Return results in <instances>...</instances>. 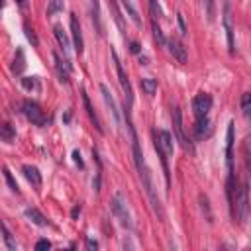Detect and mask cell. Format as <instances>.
Returning <instances> with one entry per match:
<instances>
[{"label":"cell","instance_id":"cell-4","mask_svg":"<svg viewBox=\"0 0 251 251\" xmlns=\"http://www.w3.org/2000/svg\"><path fill=\"white\" fill-rule=\"evenodd\" d=\"M112 61H114V65H116L118 81H120V84H122V88H124V96H126V106H128V108H132V104H134V90H132V84H130L128 73L124 71V65H122V61L118 59V53H116V49H112Z\"/></svg>","mask_w":251,"mask_h":251},{"label":"cell","instance_id":"cell-35","mask_svg":"<svg viewBox=\"0 0 251 251\" xmlns=\"http://www.w3.org/2000/svg\"><path fill=\"white\" fill-rule=\"evenodd\" d=\"M177 24H179L181 33H183V35H186V33H188V32H186V24H184V18H183V14H181V12L177 14Z\"/></svg>","mask_w":251,"mask_h":251},{"label":"cell","instance_id":"cell-14","mask_svg":"<svg viewBox=\"0 0 251 251\" xmlns=\"http://www.w3.org/2000/svg\"><path fill=\"white\" fill-rule=\"evenodd\" d=\"M194 135L196 139H208L212 135V122L208 116H202V118H196V124H194Z\"/></svg>","mask_w":251,"mask_h":251},{"label":"cell","instance_id":"cell-31","mask_svg":"<svg viewBox=\"0 0 251 251\" xmlns=\"http://www.w3.org/2000/svg\"><path fill=\"white\" fill-rule=\"evenodd\" d=\"M200 208H202V212H206V220L212 222V214H210V204H208V196L206 194H200Z\"/></svg>","mask_w":251,"mask_h":251},{"label":"cell","instance_id":"cell-41","mask_svg":"<svg viewBox=\"0 0 251 251\" xmlns=\"http://www.w3.org/2000/svg\"><path fill=\"white\" fill-rule=\"evenodd\" d=\"M79 214H81V204H77V206L73 208V212H71V216H73V218H77Z\"/></svg>","mask_w":251,"mask_h":251},{"label":"cell","instance_id":"cell-17","mask_svg":"<svg viewBox=\"0 0 251 251\" xmlns=\"http://www.w3.org/2000/svg\"><path fill=\"white\" fill-rule=\"evenodd\" d=\"M120 4H122V8L126 10V14L132 18V22H134L137 28H141V26H143V22H141V16H139L137 8L132 4V0H120Z\"/></svg>","mask_w":251,"mask_h":251},{"label":"cell","instance_id":"cell-30","mask_svg":"<svg viewBox=\"0 0 251 251\" xmlns=\"http://www.w3.org/2000/svg\"><path fill=\"white\" fill-rule=\"evenodd\" d=\"M151 30H153V37L157 39V43L159 45H167V39H165V35H163V30L159 28V24L153 20V24H151Z\"/></svg>","mask_w":251,"mask_h":251},{"label":"cell","instance_id":"cell-2","mask_svg":"<svg viewBox=\"0 0 251 251\" xmlns=\"http://www.w3.org/2000/svg\"><path fill=\"white\" fill-rule=\"evenodd\" d=\"M135 167H137V173H139L143 190H145V194H147V198H149V202H151L153 212L157 214L159 220H163V218H165V212H163V204H161V200H159V196H157V190H155V184H153L151 171H149V167L145 165V161L139 163V165H135Z\"/></svg>","mask_w":251,"mask_h":251},{"label":"cell","instance_id":"cell-39","mask_svg":"<svg viewBox=\"0 0 251 251\" xmlns=\"http://www.w3.org/2000/svg\"><path fill=\"white\" fill-rule=\"evenodd\" d=\"M86 247H88V249H98V243H96L94 239H90V237H86Z\"/></svg>","mask_w":251,"mask_h":251},{"label":"cell","instance_id":"cell-16","mask_svg":"<svg viewBox=\"0 0 251 251\" xmlns=\"http://www.w3.org/2000/svg\"><path fill=\"white\" fill-rule=\"evenodd\" d=\"M26 218L32 222V224H35V226H41V228H45V226H51V222H49L37 208H28L26 210Z\"/></svg>","mask_w":251,"mask_h":251},{"label":"cell","instance_id":"cell-15","mask_svg":"<svg viewBox=\"0 0 251 251\" xmlns=\"http://www.w3.org/2000/svg\"><path fill=\"white\" fill-rule=\"evenodd\" d=\"M100 92H102V98H104V102H106V106L110 108V112H112V116H114V122H116V124H120V112H118L116 100H114V96H112L110 88H108L106 84H100Z\"/></svg>","mask_w":251,"mask_h":251},{"label":"cell","instance_id":"cell-13","mask_svg":"<svg viewBox=\"0 0 251 251\" xmlns=\"http://www.w3.org/2000/svg\"><path fill=\"white\" fill-rule=\"evenodd\" d=\"M81 98H83L84 110H86V114H88V118H90L92 126L96 128V132H98V134H104V130H102V124H100V118H98V114H96V110H94V106H92V102H90V98H88L86 90H81Z\"/></svg>","mask_w":251,"mask_h":251},{"label":"cell","instance_id":"cell-1","mask_svg":"<svg viewBox=\"0 0 251 251\" xmlns=\"http://www.w3.org/2000/svg\"><path fill=\"white\" fill-rule=\"evenodd\" d=\"M228 200L232 218L237 224H245L249 214V188L247 183H234V175H228Z\"/></svg>","mask_w":251,"mask_h":251},{"label":"cell","instance_id":"cell-10","mask_svg":"<svg viewBox=\"0 0 251 251\" xmlns=\"http://www.w3.org/2000/svg\"><path fill=\"white\" fill-rule=\"evenodd\" d=\"M167 49H169V53L179 61V63H186L188 61V53H186V47L177 39V37H171L167 39Z\"/></svg>","mask_w":251,"mask_h":251},{"label":"cell","instance_id":"cell-24","mask_svg":"<svg viewBox=\"0 0 251 251\" xmlns=\"http://www.w3.org/2000/svg\"><path fill=\"white\" fill-rule=\"evenodd\" d=\"M24 69H26V59H24V51H22V49H18V51H16V57H14V65H12V71H14L16 75H22V73H24Z\"/></svg>","mask_w":251,"mask_h":251},{"label":"cell","instance_id":"cell-12","mask_svg":"<svg viewBox=\"0 0 251 251\" xmlns=\"http://www.w3.org/2000/svg\"><path fill=\"white\" fill-rule=\"evenodd\" d=\"M226 165H228V175H234V122L228 124V134H226Z\"/></svg>","mask_w":251,"mask_h":251},{"label":"cell","instance_id":"cell-37","mask_svg":"<svg viewBox=\"0 0 251 251\" xmlns=\"http://www.w3.org/2000/svg\"><path fill=\"white\" fill-rule=\"evenodd\" d=\"M73 161H75V163H77L81 169L84 167V163H83V159H81V153H79V151H73Z\"/></svg>","mask_w":251,"mask_h":251},{"label":"cell","instance_id":"cell-40","mask_svg":"<svg viewBox=\"0 0 251 251\" xmlns=\"http://www.w3.org/2000/svg\"><path fill=\"white\" fill-rule=\"evenodd\" d=\"M92 186H94V190H96V192L100 190V175H96V179H94V183H92Z\"/></svg>","mask_w":251,"mask_h":251},{"label":"cell","instance_id":"cell-28","mask_svg":"<svg viewBox=\"0 0 251 251\" xmlns=\"http://www.w3.org/2000/svg\"><path fill=\"white\" fill-rule=\"evenodd\" d=\"M65 8L63 0H49V6H47V16H53L57 12H61Z\"/></svg>","mask_w":251,"mask_h":251},{"label":"cell","instance_id":"cell-25","mask_svg":"<svg viewBox=\"0 0 251 251\" xmlns=\"http://www.w3.org/2000/svg\"><path fill=\"white\" fill-rule=\"evenodd\" d=\"M20 84H22L26 90H39V88H41L37 77H22V79H20Z\"/></svg>","mask_w":251,"mask_h":251},{"label":"cell","instance_id":"cell-18","mask_svg":"<svg viewBox=\"0 0 251 251\" xmlns=\"http://www.w3.org/2000/svg\"><path fill=\"white\" fill-rule=\"evenodd\" d=\"M22 173H24V177H26L33 186H39V184H41V173H39L37 167H33V165H24V167H22Z\"/></svg>","mask_w":251,"mask_h":251},{"label":"cell","instance_id":"cell-11","mask_svg":"<svg viewBox=\"0 0 251 251\" xmlns=\"http://www.w3.org/2000/svg\"><path fill=\"white\" fill-rule=\"evenodd\" d=\"M71 33H73L75 51L81 55L84 51V41H83V30H81V22H79L77 14H71Z\"/></svg>","mask_w":251,"mask_h":251},{"label":"cell","instance_id":"cell-22","mask_svg":"<svg viewBox=\"0 0 251 251\" xmlns=\"http://www.w3.org/2000/svg\"><path fill=\"white\" fill-rule=\"evenodd\" d=\"M139 86H141V90H143L145 94H149V96H153V94L157 92V81H155V79L145 77V79L139 81Z\"/></svg>","mask_w":251,"mask_h":251},{"label":"cell","instance_id":"cell-36","mask_svg":"<svg viewBox=\"0 0 251 251\" xmlns=\"http://www.w3.org/2000/svg\"><path fill=\"white\" fill-rule=\"evenodd\" d=\"M49 247H51V243H49L47 239H39L35 243V249H49Z\"/></svg>","mask_w":251,"mask_h":251},{"label":"cell","instance_id":"cell-9","mask_svg":"<svg viewBox=\"0 0 251 251\" xmlns=\"http://www.w3.org/2000/svg\"><path fill=\"white\" fill-rule=\"evenodd\" d=\"M224 28H226V37H228V51H235V37H234V26H232V14H230V2H224Z\"/></svg>","mask_w":251,"mask_h":251},{"label":"cell","instance_id":"cell-5","mask_svg":"<svg viewBox=\"0 0 251 251\" xmlns=\"http://www.w3.org/2000/svg\"><path fill=\"white\" fill-rule=\"evenodd\" d=\"M22 114L35 126H47L49 124L45 112L41 110V106L37 102H33V100H24L22 102Z\"/></svg>","mask_w":251,"mask_h":251},{"label":"cell","instance_id":"cell-26","mask_svg":"<svg viewBox=\"0 0 251 251\" xmlns=\"http://www.w3.org/2000/svg\"><path fill=\"white\" fill-rule=\"evenodd\" d=\"M2 237H4V245L10 249V251H16L18 249V243H16V239L12 237V234H10V230H8V226L6 224H2Z\"/></svg>","mask_w":251,"mask_h":251},{"label":"cell","instance_id":"cell-27","mask_svg":"<svg viewBox=\"0 0 251 251\" xmlns=\"http://www.w3.org/2000/svg\"><path fill=\"white\" fill-rule=\"evenodd\" d=\"M241 110L247 120H251V92H245L241 96Z\"/></svg>","mask_w":251,"mask_h":251},{"label":"cell","instance_id":"cell-19","mask_svg":"<svg viewBox=\"0 0 251 251\" xmlns=\"http://www.w3.org/2000/svg\"><path fill=\"white\" fill-rule=\"evenodd\" d=\"M90 8H92V24H94V30L98 35H102L104 30H102V20H100V4L98 0H90Z\"/></svg>","mask_w":251,"mask_h":251},{"label":"cell","instance_id":"cell-42","mask_svg":"<svg viewBox=\"0 0 251 251\" xmlns=\"http://www.w3.org/2000/svg\"><path fill=\"white\" fill-rule=\"evenodd\" d=\"M16 2H18L20 6H26V0H16Z\"/></svg>","mask_w":251,"mask_h":251},{"label":"cell","instance_id":"cell-8","mask_svg":"<svg viewBox=\"0 0 251 251\" xmlns=\"http://www.w3.org/2000/svg\"><path fill=\"white\" fill-rule=\"evenodd\" d=\"M53 61H55V69H57L59 81H61L63 84H69V79H71L73 65L69 63V59H61V55H59L57 51H53Z\"/></svg>","mask_w":251,"mask_h":251},{"label":"cell","instance_id":"cell-7","mask_svg":"<svg viewBox=\"0 0 251 251\" xmlns=\"http://www.w3.org/2000/svg\"><path fill=\"white\" fill-rule=\"evenodd\" d=\"M192 112L196 118H202V116H208L210 108H212V96L206 94V92H200L192 98Z\"/></svg>","mask_w":251,"mask_h":251},{"label":"cell","instance_id":"cell-38","mask_svg":"<svg viewBox=\"0 0 251 251\" xmlns=\"http://www.w3.org/2000/svg\"><path fill=\"white\" fill-rule=\"evenodd\" d=\"M130 51L137 55V53L141 51V45H139V43H135V41H132V43H130Z\"/></svg>","mask_w":251,"mask_h":251},{"label":"cell","instance_id":"cell-34","mask_svg":"<svg viewBox=\"0 0 251 251\" xmlns=\"http://www.w3.org/2000/svg\"><path fill=\"white\" fill-rule=\"evenodd\" d=\"M24 30H26V35H28V39L32 41V45H33V47H37V43H39V41H37V37H35V33H33V30H32V28H30L28 24L24 26Z\"/></svg>","mask_w":251,"mask_h":251},{"label":"cell","instance_id":"cell-32","mask_svg":"<svg viewBox=\"0 0 251 251\" xmlns=\"http://www.w3.org/2000/svg\"><path fill=\"white\" fill-rule=\"evenodd\" d=\"M204 8H206V16L212 22L216 16V0H204Z\"/></svg>","mask_w":251,"mask_h":251},{"label":"cell","instance_id":"cell-21","mask_svg":"<svg viewBox=\"0 0 251 251\" xmlns=\"http://www.w3.org/2000/svg\"><path fill=\"white\" fill-rule=\"evenodd\" d=\"M108 4H110V8H112V14H114V22L118 24V28H120L122 35L126 37V26H124V18H122V12H120V8H118V0H108Z\"/></svg>","mask_w":251,"mask_h":251},{"label":"cell","instance_id":"cell-33","mask_svg":"<svg viewBox=\"0 0 251 251\" xmlns=\"http://www.w3.org/2000/svg\"><path fill=\"white\" fill-rule=\"evenodd\" d=\"M149 6H151L153 18H161V16H163V10H161V6L157 4V0H149Z\"/></svg>","mask_w":251,"mask_h":251},{"label":"cell","instance_id":"cell-3","mask_svg":"<svg viewBox=\"0 0 251 251\" xmlns=\"http://www.w3.org/2000/svg\"><path fill=\"white\" fill-rule=\"evenodd\" d=\"M110 208H112L114 216L122 222L124 228H128V230L134 228V222H132V216H130V210H128V202H126V198H124L122 192L114 194V198L110 200Z\"/></svg>","mask_w":251,"mask_h":251},{"label":"cell","instance_id":"cell-23","mask_svg":"<svg viewBox=\"0 0 251 251\" xmlns=\"http://www.w3.org/2000/svg\"><path fill=\"white\" fill-rule=\"evenodd\" d=\"M0 135H2V141L12 143V141H14V137H16V130H14V126H12V124H8V122H4V124H2V128H0Z\"/></svg>","mask_w":251,"mask_h":251},{"label":"cell","instance_id":"cell-6","mask_svg":"<svg viewBox=\"0 0 251 251\" xmlns=\"http://www.w3.org/2000/svg\"><path fill=\"white\" fill-rule=\"evenodd\" d=\"M171 116H173V132H175V137L181 141V145H183L184 149H188V151H194V147H192L190 139L184 135V128H183V112H181V108L175 106L173 112H171Z\"/></svg>","mask_w":251,"mask_h":251},{"label":"cell","instance_id":"cell-29","mask_svg":"<svg viewBox=\"0 0 251 251\" xmlns=\"http://www.w3.org/2000/svg\"><path fill=\"white\" fill-rule=\"evenodd\" d=\"M2 175H4V181L8 183V186H10V190H12V192H16V194H20V188H18V183L14 181V177H12V173L8 171V167H4V169H2Z\"/></svg>","mask_w":251,"mask_h":251},{"label":"cell","instance_id":"cell-20","mask_svg":"<svg viewBox=\"0 0 251 251\" xmlns=\"http://www.w3.org/2000/svg\"><path fill=\"white\" fill-rule=\"evenodd\" d=\"M53 32H55V37H57V41H59V45H61V49H63V53L67 55V53H69V49H71V41H69V37H67L65 30L57 24V26L53 28Z\"/></svg>","mask_w":251,"mask_h":251}]
</instances>
